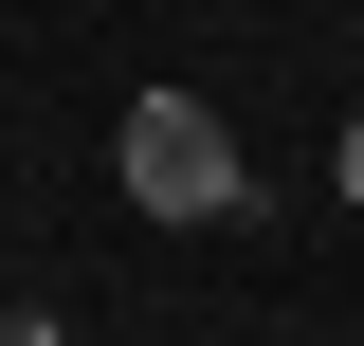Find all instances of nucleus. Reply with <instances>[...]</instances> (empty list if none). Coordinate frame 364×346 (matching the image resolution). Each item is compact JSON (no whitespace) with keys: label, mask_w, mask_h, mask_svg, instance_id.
<instances>
[{"label":"nucleus","mask_w":364,"mask_h":346,"mask_svg":"<svg viewBox=\"0 0 364 346\" xmlns=\"http://www.w3.org/2000/svg\"><path fill=\"white\" fill-rule=\"evenodd\" d=\"M109 182H128V219H164V237H219V219H255V164H237V128L200 110V91H128Z\"/></svg>","instance_id":"obj_1"},{"label":"nucleus","mask_w":364,"mask_h":346,"mask_svg":"<svg viewBox=\"0 0 364 346\" xmlns=\"http://www.w3.org/2000/svg\"><path fill=\"white\" fill-rule=\"evenodd\" d=\"M328 201H364V110H346V146H328Z\"/></svg>","instance_id":"obj_2"},{"label":"nucleus","mask_w":364,"mask_h":346,"mask_svg":"<svg viewBox=\"0 0 364 346\" xmlns=\"http://www.w3.org/2000/svg\"><path fill=\"white\" fill-rule=\"evenodd\" d=\"M0 346H73V328H55V310H0Z\"/></svg>","instance_id":"obj_3"}]
</instances>
